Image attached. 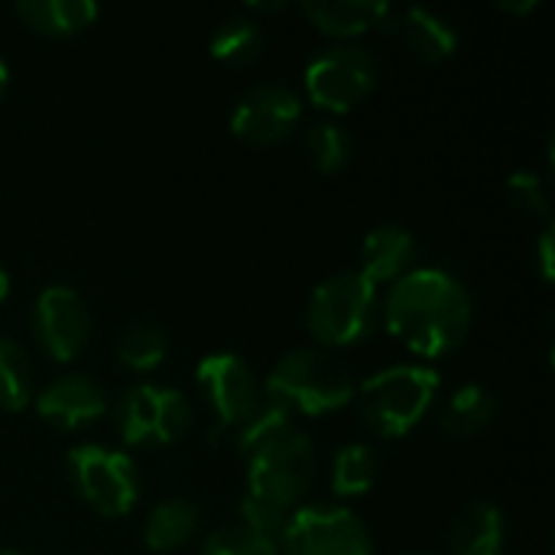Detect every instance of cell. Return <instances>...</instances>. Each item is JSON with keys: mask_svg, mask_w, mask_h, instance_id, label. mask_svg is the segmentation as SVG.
<instances>
[{"mask_svg": "<svg viewBox=\"0 0 555 555\" xmlns=\"http://www.w3.org/2000/svg\"><path fill=\"white\" fill-rule=\"evenodd\" d=\"M384 319L390 335L410 351L442 358L455 351L472 328V296L449 270H410L393 283Z\"/></svg>", "mask_w": 555, "mask_h": 555, "instance_id": "obj_1", "label": "cell"}, {"mask_svg": "<svg viewBox=\"0 0 555 555\" xmlns=\"http://www.w3.org/2000/svg\"><path fill=\"white\" fill-rule=\"evenodd\" d=\"M354 397L351 371L325 348H299L280 358L267 377V400L280 410L322 416L341 410Z\"/></svg>", "mask_w": 555, "mask_h": 555, "instance_id": "obj_2", "label": "cell"}, {"mask_svg": "<svg viewBox=\"0 0 555 555\" xmlns=\"http://www.w3.org/2000/svg\"><path fill=\"white\" fill-rule=\"evenodd\" d=\"M439 374L433 367L400 364L387 367L361 384V413L364 423L384 436L400 439L420 426L439 393Z\"/></svg>", "mask_w": 555, "mask_h": 555, "instance_id": "obj_3", "label": "cell"}, {"mask_svg": "<svg viewBox=\"0 0 555 555\" xmlns=\"http://www.w3.org/2000/svg\"><path fill=\"white\" fill-rule=\"evenodd\" d=\"M377 315V286L358 273L345 270L315 286L306 306V325L325 348H348L371 335Z\"/></svg>", "mask_w": 555, "mask_h": 555, "instance_id": "obj_4", "label": "cell"}, {"mask_svg": "<svg viewBox=\"0 0 555 555\" xmlns=\"http://www.w3.org/2000/svg\"><path fill=\"white\" fill-rule=\"evenodd\" d=\"M247 462H250L247 468L250 498L280 511H293L315 481V449L309 436L296 429L276 439L273 446L260 449Z\"/></svg>", "mask_w": 555, "mask_h": 555, "instance_id": "obj_5", "label": "cell"}, {"mask_svg": "<svg viewBox=\"0 0 555 555\" xmlns=\"http://www.w3.org/2000/svg\"><path fill=\"white\" fill-rule=\"evenodd\" d=\"M377 62L367 49L338 42L312 55L306 65V94L315 107L345 114L377 88Z\"/></svg>", "mask_w": 555, "mask_h": 555, "instance_id": "obj_6", "label": "cell"}, {"mask_svg": "<svg viewBox=\"0 0 555 555\" xmlns=\"http://www.w3.org/2000/svg\"><path fill=\"white\" fill-rule=\"evenodd\" d=\"M114 420L127 446H172L192 426V406L176 387L140 384L120 393Z\"/></svg>", "mask_w": 555, "mask_h": 555, "instance_id": "obj_7", "label": "cell"}, {"mask_svg": "<svg viewBox=\"0 0 555 555\" xmlns=\"http://www.w3.org/2000/svg\"><path fill=\"white\" fill-rule=\"evenodd\" d=\"M68 475L81 501L101 517H124L140 498V478L124 452L78 446L68 452Z\"/></svg>", "mask_w": 555, "mask_h": 555, "instance_id": "obj_8", "label": "cell"}, {"mask_svg": "<svg viewBox=\"0 0 555 555\" xmlns=\"http://www.w3.org/2000/svg\"><path fill=\"white\" fill-rule=\"evenodd\" d=\"M280 555H371V530L345 507L293 511Z\"/></svg>", "mask_w": 555, "mask_h": 555, "instance_id": "obj_9", "label": "cell"}, {"mask_svg": "<svg viewBox=\"0 0 555 555\" xmlns=\"http://www.w3.org/2000/svg\"><path fill=\"white\" fill-rule=\"evenodd\" d=\"M33 332L52 361H75L91 335L85 299L72 286H46L33 306Z\"/></svg>", "mask_w": 555, "mask_h": 555, "instance_id": "obj_10", "label": "cell"}, {"mask_svg": "<svg viewBox=\"0 0 555 555\" xmlns=\"http://www.w3.org/2000/svg\"><path fill=\"white\" fill-rule=\"evenodd\" d=\"M299 94L286 85H257L231 111V133L254 146L283 143L299 124Z\"/></svg>", "mask_w": 555, "mask_h": 555, "instance_id": "obj_11", "label": "cell"}, {"mask_svg": "<svg viewBox=\"0 0 555 555\" xmlns=\"http://www.w3.org/2000/svg\"><path fill=\"white\" fill-rule=\"evenodd\" d=\"M195 380H198L215 420L224 429L241 426L260 406L257 380H254L250 367L231 351H218V354L202 358V364L195 371Z\"/></svg>", "mask_w": 555, "mask_h": 555, "instance_id": "obj_12", "label": "cell"}, {"mask_svg": "<svg viewBox=\"0 0 555 555\" xmlns=\"http://www.w3.org/2000/svg\"><path fill=\"white\" fill-rule=\"evenodd\" d=\"M36 413L55 429H81L107 413V393L88 374H65L39 393Z\"/></svg>", "mask_w": 555, "mask_h": 555, "instance_id": "obj_13", "label": "cell"}, {"mask_svg": "<svg viewBox=\"0 0 555 555\" xmlns=\"http://www.w3.org/2000/svg\"><path fill=\"white\" fill-rule=\"evenodd\" d=\"M302 13L315 29L335 39H351L393 23V7L384 0H309L302 3Z\"/></svg>", "mask_w": 555, "mask_h": 555, "instance_id": "obj_14", "label": "cell"}, {"mask_svg": "<svg viewBox=\"0 0 555 555\" xmlns=\"http://www.w3.org/2000/svg\"><path fill=\"white\" fill-rule=\"evenodd\" d=\"M416 260V237L400 224H380L374 228L361 244V270L374 286L377 283H397L410 273Z\"/></svg>", "mask_w": 555, "mask_h": 555, "instance_id": "obj_15", "label": "cell"}, {"mask_svg": "<svg viewBox=\"0 0 555 555\" xmlns=\"http://www.w3.org/2000/svg\"><path fill=\"white\" fill-rule=\"evenodd\" d=\"M393 20H397V33L403 39V46L416 59L436 65V62H446V59L455 55L459 33L446 16H439L433 10H423V7H410L403 13H393Z\"/></svg>", "mask_w": 555, "mask_h": 555, "instance_id": "obj_16", "label": "cell"}, {"mask_svg": "<svg viewBox=\"0 0 555 555\" xmlns=\"http://www.w3.org/2000/svg\"><path fill=\"white\" fill-rule=\"evenodd\" d=\"M16 16L39 36L68 39L94 26L98 3L94 0H20Z\"/></svg>", "mask_w": 555, "mask_h": 555, "instance_id": "obj_17", "label": "cell"}, {"mask_svg": "<svg viewBox=\"0 0 555 555\" xmlns=\"http://www.w3.org/2000/svg\"><path fill=\"white\" fill-rule=\"evenodd\" d=\"M507 540L504 514L494 504H468L449 530L452 555H501Z\"/></svg>", "mask_w": 555, "mask_h": 555, "instance_id": "obj_18", "label": "cell"}, {"mask_svg": "<svg viewBox=\"0 0 555 555\" xmlns=\"http://www.w3.org/2000/svg\"><path fill=\"white\" fill-rule=\"evenodd\" d=\"M498 416V397L481 384H465L442 410V433L452 439H472L485 433Z\"/></svg>", "mask_w": 555, "mask_h": 555, "instance_id": "obj_19", "label": "cell"}, {"mask_svg": "<svg viewBox=\"0 0 555 555\" xmlns=\"http://www.w3.org/2000/svg\"><path fill=\"white\" fill-rule=\"evenodd\" d=\"M195 530H198V507L192 501L172 498V501H163L146 517L143 540L153 553H176L195 537Z\"/></svg>", "mask_w": 555, "mask_h": 555, "instance_id": "obj_20", "label": "cell"}, {"mask_svg": "<svg viewBox=\"0 0 555 555\" xmlns=\"http://www.w3.org/2000/svg\"><path fill=\"white\" fill-rule=\"evenodd\" d=\"M263 42H267V36H263L260 23L237 13V16H228L224 23L215 26L208 49H211V59L234 65V68H244V65H254L260 59Z\"/></svg>", "mask_w": 555, "mask_h": 555, "instance_id": "obj_21", "label": "cell"}, {"mask_svg": "<svg viewBox=\"0 0 555 555\" xmlns=\"http://www.w3.org/2000/svg\"><path fill=\"white\" fill-rule=\"evenodd\" d=\"M166 351H169L166 332L150 322H133L117 338V361L127 371H153L163 364Z\"/></svg>", "mask_w": 555, "mask_h": 555, "instance_id": "obj_22", "label": "cell"}, {"mask_svg": "<svg viewBox=\"0 0 555 555\" xmlns=\"http://www.w3.org/2000/svg\"><path fill=\"white\" fill-rule=\"evenodd\" d=\"M377 481V459L367 446H348L332 462V491L338 498H361Z\"/></svg>", "mask_w": 555, "mask_h": 555, "instance_id": "obj_23", "label": "cell"}, {"mask_svg": "<svg viewBox=\"0 0 555 555\" xmlns=\"http://www.w3.org/2000/svg\"><path fill=\"white\" fill-rule=\"evenodd\" d=\"M33 397V367L26 351L0 335V410H23Z\"/></svg>", "mask_w": 555, "mask_h": 555, "instance_id": "obj_24", "label": "cell"}, {"mask_svg": "<svg viewBox=\"0 0 555 555\" xmlns=\"http://www.w3.org/2000/svg\"><path fill=\"white\" fill-rule=\"evenodd\" d=\"M293 416L286 410H280L276 403H260L241 426H237V452L241 455H257L260 449L273 446L276 439H283L286 433H293Z\"/></svg>", "mask_w": 555, "mask_h": 555, "instance_id": "obj_25", "label": "cell"}, {"mask_svg": "<svg viewBox=\"0 0 555 555\" xmlns=\"http://www.w3.org/2000/svg\"><path fill=\"white\" fill-rule=\"evenodd\" d=\"M306 153L319 172H338L351 159V137L335 120H319L306 133Z\"/></svg>", "mask_w": 555, "mask_h": 555, "instance_id": "obj_26", "label": "cell"}, {"mask_svg": "<svg viewBox=\"0 0 555 555\" xmlns=\"http://www.w3.org/2000/svg\"><path fill=\"white\" fill-rule=\"evenodd\" d=\"M205 555H280V546L257 537L254 530H247L244 524H231V527H221L215 530L205 546H202Z\"/></svg>", "mask_w": 555, "mask_h": 555, "instance_id": "obj_27", "label": "cell"}, {"mask_svg": "<svg viewBox=\"0 0 555 555\" xmlns=\"http://www.w3.org/2000/svg\"><path fill=\"white\" fill-rule=\"evenodd\" d=\"M507 198L524 218H546L550 215V195L537 172L520 169L507 179Z\"/></svg>", "mask_w": 555, "mask_h": 555, "instance_id": "obj_28", "label": "cell"}, {"mask_svg": "<svg viewBox=\"0 0 555 555\" xmlns=\"http://www.w3.org/2000/svg\"><path fill=\"white\" fill-rule=\"evenodd\" d=\"M289 517H293V511L270 507V504H263V501H257V498H250V494L241 501V524H244L247 530H254L257 537L276 543V546L283 543V533H286V527H289Z\"/></svg>", "mask_w": 555, "mask_h": 555, "instance_id": "obj_29", "label": "cell"}, {"mask_svg": "<svg viewBox=\"0 0 555 555\" xmlns=\"http://www.w3.org/2000/svg\"><path fill=\"white\" fill-rule=\"evenodd\" d=\"M540 270H543V280H553V228L543 231L540 237Z\"/></svg>", "mask_w": 555, "mask_h": 555, "instance_id": "obj_30", "label": "cell"}, {"mask_svg": "<svg viewBox=\"0 0 555 555\" xmlns=\"http://www.w3.org/2000/svg\"><path fill=\"white\" fill-rule=\"evenodd\" d=\"M498 10H504V13H530V10H537V0H501Z\"/></svg>", "mask_w": 555, "mask_h": 555, "instance_id": "obj_31", "label": "cell"}, {"mask_svg": "<svg viewBox=\"0 0 555 555\" xmlns=\"http://www.w3.org/2000/svg\"><path fill=\"white\" fill-rule=\"evenodd\" d=\"M247 10H257V13H273V10H286V3H250Z\"/></svg>", "mask_w": 555, "mask_h": 555, "instance_id": "obj_32", "label": "cell"}, {"mask_svg": "<svg viewBox=\"0 0 555 555\" xmlns=\"http://www.w3.org/2000/svg\"><path fill=\"white\" fill-rule=\"evenodd\" d=\"M7 293H10V276H7V270L0 267V302L7 299Z\"/></svg>", "mask_w": 555, "mask_h": 555, "instance_id": "obj_33", "label": "cell"}, {"mask_svg": "<svg viewBox=\"0 0 555 555\" xmlns=\"http://www.w3.org/2000/svg\"><path fill=\"white\" fill-rule=\"evenodd\" d=\"M7 85H10V72H7V65H3V59H0V98L7 94Z\"/></svg>", "mask_w": 555, "mask_h": 555, "instance_id": "obj_34", "label": "cell"}, {"mask_svg": "<svg viewBox=\"0 0 555 555\" xmlns=\"http://www.w3.org/2000/svg\"><path fill=\"white\" fill-rule=\"evenodd\" d=\"M0 555H23V553H0Z\"/></svg>", "mask_w": 555, "mask_h": 555, "instance_id": "obj_35", "label": "cell"}, {"mask_svg": "<svg viewBox=\"0 0 555 555\" xmlns=\"http://www.w3.org/2000/svg\"><path fill=\"white\" fill-rule=\"evenodd\" d=\"M410 555H426V553H410Z\"/></svg>", "mask_w": 555, "mask_h": 555, "instance_id": "obj_36", "label": "cell"}]
</instances>
